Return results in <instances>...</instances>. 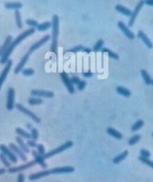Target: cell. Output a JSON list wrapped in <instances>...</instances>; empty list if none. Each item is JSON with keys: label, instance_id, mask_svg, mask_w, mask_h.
Returning a JSON list of instances; mask_svg holds the SVG:
<instances>
[{"label": "cell", "instance_id": "cell-1", "mask_svg": "<svg viewBox=\"0 0 153 182\" xmlns=\"http://www.w3.org/2000/svg\"><path fill=\"white\" fill-rule=\"evenodd\" d=\"M35 32V28L29 29V30H26V31L23 32V33H21L20 35H19L14 41H12V42L11 43V45H9V47L8 48L6 51L2 54V56H1L0 63H1V64H6L7 62L9 60V56H10V55L11 54V53L13 52L14 49L21 41H23L25 38H27V37L29 36V35H32V34H34Z\"/></svg>", "mask_w": 153, "mask_h": 182}, {"label": "cell", "instance_id": "cell-2", "mask_svg": "<svg viewBox=\"0 0 153 182\" xmlns=\"http://www.w3.org/2000/svg\"><path fill=\"white\" fill-rule=\"evenodd\" d=\"M52 43L50 51L57 56L58 35L59 32V18L58 15H53L52 18Z\"/></svg>", "mask_w": 153, "mask_h": 182}, {"label": "cell", "instance_id": "cell-3", "mask_svg": "<svg viewBox=\"0 0 153 182\" xmlns=\"http://www.w3.org/2000/svg\"><path fill=\"white\" fill-rule=\"evenodd\" d=\"M73 144H74V143H73L72 141H67L65 143H64L63 144L60 145L59 147H56V148L53 149L52 151L46 153V154L45 155V159H48V158H50V157H53V156L56 155V154H60V153L66 151L68 149L71 148V147L73 146Z\"/></svg>", "mask_w": 153, "mask_h": 182}, {"label": "cell", "instance_id": "cell-4", "mask_svg": "<svg viewBox=\"0 0 153 182\" xmlns=\"http://www.w3.org/2000/svg\"><path fill=\"white\" fill-rule=\"evenodd\" d=\"M15 107L17 108V109H18L19 111H21L22 113H23V114H26L27 116L29 117V118H31L33 121H35V123H37V124L41 123V119L38 118V116H37L35 113H33L32 111L29 110L28 108H27L25 106H23V105L20 104V103H17V104L15 105Z\"/></svg>", "mask_w": 153, "mask_h": 182}, {"label": "cell", "instance_id": "cell-5", "mask_svg": "<svg viewBox=\"0 0 153 182\" xmlns=\"http://www.w3.org/2000/svg\"><path fill=\"white\" fill-rule=\"evenodd\" d=\"M15 90L13 87L8 88V94H7L6 108L8 111H12L14 108L15 104Z\"/></svg>", "mask_w": 153, "mask_h": 182}, {"label": "cell", "instance_id": "cell-6", "mask_svg": "<svg viewBox=\"0 0 153 182\" xmlns=\"http://www.w3.org/2000/svg\"><path fill=\"white\" fill-rule=\"evenodd\" d=\"M0 151L3 153L12 163H17V157L15 155L14 153L9 148V147H7L5 144H0Z\"/></svg>", "mask_w": 153, "mask_h": 182}, {"label": "cell", "instance_id": "cell-7", "mask_svg": "<svg viewBox=\"0 0 153 182\" xmlns=\"http://www.w3.org/2000/svg\"><path fill=\"white\" fill-rule=\"evenodd\" d=\"M60 78H61L62 82L64 83V84L65 85L68 92L71 94H74L75 93V89L74 87V84L71 83V79L69 78V77L68 76V74L65 72H62L60 73Z\"/></svg>", "mask_w": 153, "mask_h": 182}, {"label": "cell", "instance_id": "cell-8", "mask_svg": "<svg viewBox=\"0 0 153 182\" xmlns=\"http://www.w3.org/2000/svg\"><path fill=\"white\" fill-rule=\"evenodd\" d=\"M36 165V162L35 160L30 161V162H27V163H25L23 165H20L19 166H17V167H13V168H9L8 170V172L9 173H17V172H21L24 170H27L29 168L32 167L33 165Z\"/></svg>", "mask_w": 153, "mask_h": 182}, {"label": "cell", "instance_id": "cell-9", "mask_svg": "<svg viewBox=\"0 0 153 182\" xmlns=\"http://www.w3.org/2000/svg\"><path fill=\"white\" fill-rule=\"evenodd\" d=\"M143 5H144V1L141 0V1H140V2L137 3V5H136L134 10L132 12L131 15L130 16V20H129V27H131L132 26H133L134 23V22H135V20H136V18H137V15H138L140 11L141 10V8Z\"/></svg>", "mask_w": 153, "mask_h": 182}, {"label": "cell", "instance_id": "cell-10", "mask_svg": "<svg viewBox=\"0 0 153 182\" xmlns=\"http://www.w3.org/2000/svg\"><path fill=\"white\" fill-rule=\"evenodd\" d=\"M11 66H12V60H9L6 63V64H5V68H4V69L2 70V73L0 74V90L2 88L5 81L6 80L7 76H8L9 72H10Z\"/></svg>", "mask_w": 153, "mask_h": 182}, {"label": "cell", "instance_id": "cell-11", "mask_svg": "<svg viewBox=\"0 0 153 182\" xmlns=\"http://www.w3.org/2000/svg\"><path fill=\"white\" fill-rule=\"evenodd\" d=\"M8 147H9V148H10L14 153L15 155H16L17 157H20V159L22 161H23V162H27V156H26L25 153L22 151L19 146H17L16 144H14V143H10Z\"/></svg>", "mask_w": 153, "mask_h": 182}, {"label": "cell", "instance_id": "cell-12", "mask_svg": "<svg viewBox=\"0 0 153 182\" xmlns=\"http://www.w3.org/2000/svg\"><path fill=\"white\" fill-rule=\"evenodd\" d=\"M31 94L33 96H36V97L38 98H53V96H54L53 92L42 90H32L31 91Z\"/></svg>", "mask_w": 153, "mask_h": 182}, {"label": "cell", "instance_id": "cell-13", "mask_svg": "<svg viewBox=\"0 0 153 182\" xmlns=\"http://www.w3.org/2000/svg\"><path fill=\"white\" fill-rule=\"evenodd\" d=\"M117 26H118L119 29L123 32V34L127 38H129V39H134V34L128 28V27L125 24V23H123L122 21H119L118 23H117Z\"/></svg>", "mask_w": 153, "mask_h": 182}, {"label": "cell", "instance_id": "cell-14", "mask_svg": "<svg viewBox=\"0 0 153 182\" xmlns=\"http://www.w3.org/2000/svg\"><path fill=\"white\" fill-rule=\"evenodd\" d=\"M30 54H31V52L28 51L27 53H26V54L24 55V56H23V57H22V59L20 60V63L17 65V66L15 67L14 70V74H18V73H20V72L23 71V67H24V66L26 65V63H27V61H28Z\"/></svg>", "mask_w": 153, "mask_h": 182}, {"label": "cell", "instance_id": "cell-15", "mask_svg": "<svg viewBox=\"0 0 153 182\" xmlns=\"http://www.w3.org/2000/svg\"><path fill=\"white\" fill-rule=\"evenodd\" d=\"M32 154L33 157H34V160L35 161L36 164L39 165L41 167H42L43 169H46L47 167V165L45 162V157L41 156V154H38V151H32Z\"/></svg>", "mask_w": 153, "mask_h": 182}, {"label": "cell", "instance_id": "cell-16", "mask_svg": "<svg viewBox=\"0 0 153 182\" xmlns=\"http://www.w3.org/2000/svg\"><path fill=\"white\" fill-rule=\"evenodd\" d=\"M74 168L73 166H64V167H56L50 169L51 174H66L74 172Z\"/></svg>", "mask_w": 153, "mask_h": 182}, {"label": "cell", "instance_id": "cell-17", "mask_svg": "<svg viewBox=\"0 0 153 182\" xmlns=\"http://www.w3.org/2000/svg\"><path fill=\"white\" fill-rule=\"evenodd\" d=\"M50 38V36L49 35H45V36H44L43 38H41V39H40L39 41H38L37 42H35V44H33V45H32L31 47H30L29 51L32 52V51H35V50L38 49L40 47H41L42 45H44L45 44H46L47 42L49 41Z\"/></svg>", "mask_w": 153, "mask_h": 182}, {"label": "cell", "instance_id": "cell-18", "mask_svg": "<svg viewBox=\"0 0 153 182\" xmlns=\"http://www.w3.org/2000/svg\"><path fill=\"white\" fill-rule=\"evenodd\" d=\"M50 175H51L50 170L41 171V172H37V173H34L30 175V176H29V180L30 181L38 180V179L41 178L47 177V176H50Z\"/></svg>", "mask_w": 153, "mask_h": 182}, {"label": "cell", "instance_id": "cell-19", "mask_svg": "<svg viewBox=\"0 0 153 182\" xmlns=\"http://www.w3.org/2000/svg\"><path fill=\"white\" fill-rule=\"evenodd\" d=\"M137 38H140L148 48L152 49V48H153V45L152 43V41H150L149 38L147 37V35H146L145 33L143 32L142 30H140V31H138V32H137Z\"/></svg>", "mask_w": 153, "mask_h": 182}, {"label": "cell", "instance_id": "cell-20", "mask_svg": "<svg viewBox=\"0 0 153 182\" xmlns=\"http://www.w3.org/2000/svg\"><path fill=\"white\" fill-rule=\"evenodd\" d=\"M15 140H16L17 143L18 144V146L20 147V149H21L25 154H29V147L27 146V143L24 142V141L23 140V139H22L21 137L17 136V137H16Z\"/></svg>", "mask_w": 153, "mask_h": 182}, {"label": "cell", "instance_id": "cell-21", "mask_svg": "<svg viewBox=\"0 0 153 182\" xmlns=\"http://www.w3.org/2000/svg\"><path fill=\"white\" fill-rule=\"evenodd\" d=\"M107 132L110 136H112V137L115 138L116 139H118V140H121L123 138V136L120 132H119L118 130H116L113 127L107 128Z\"/></svg>", "mask_w": 153, "mask_h": 182}, {"label": "cell", "instance_id": "cell-22", "mask_svg": "<svg viewBox=\"0 0 153 182\" xmlns=\"http://www.w3.org/2000/svg\"><path fill=\"white\" fill-rule=\"evenodd\" d=\"M12 41H13V40H12V37L11 36V35H8V36L6 37L2 46L0 47V56H2V54L6 51L8 48L9 47V45H10L11 43L12 42Z\"/></svg>", "mask_w": 153, "mask_h": 182}, {"label": "cell", "instance_id": "cell-23", "mask_svg": "<svg viewBox=\"0 0 153 182\" xmlns=\"http://www.w3.org/2000/svg\"><path fill=\"white\" fill-rule=\"evenodd\" d=\"M116 11L119 12V13L125 15L126 17H130L131 15L132 12L131 10H129V8H125V7L122 6L121 5H116L115 7Z\"/></svg>", "mask_w": 153, "mask_h": 182}, {"label": "cell", "instance_id": "cell-24", "mask_svg": "<svg viewBox=\"0 0 153 182\" xmlns=\"http://www.w3.org/2000/svg\"><path fill=\"white\" fill-rule=\"evenodd\" d=\"M128 154H129V151H127V150L124 151L123 152L121 153L120 154H119V155H117L116 157H114L113 159V163L116 164H116H119V162L123 161L126 158Z\"/></svg>", "mask_w": 153, "mask_h": 182}, {"label": "cell", "instance_id": "cell-25", "mask_svg": "<svg viewBox=\"0 0 153 182\" xmlns=\"http://www.w3.org/2000/svg\"><path fill=\"white\" fill-rule=\"evenodd\" d=\"M116 90L117 93H119V94L122 96H125V97H129L131 95V91L129 89H127V88L122 86L117 87Z\"/></svg>", "mask_w": 153, "mask_h": 182}, {"label": "cell", "instance_id": "cell-26", "mask_svg": "<svg viewBox=\"0 0 153 182\" xmlns=\"http://www.w3.org/2000/svg\"><path fill=\"white\" fill-rule=\"evenodd\" d=\"M15 132L17 135H18L20 137L23 138V139H31V134L27 132V131L23 129L22 128L17 127L15 129Z\"/></svg>", "mask_w": 153, "mask_h": 182}, {"label": "cell", "instance_id": "cell-27", "mask_svg": "<svg viewBox=\"0 0 153 182\" xmlns=\"http://www.w3.org/2000/svg\"><path fill=\"white\" fill-rule=\"evenodd\" d=\"M7 9H14V10H19L23 7V5L20 2H8L5 5Z\"/></svg>", "mask_w": 153, "mask_h": 182}, {"label": "cell", "instance_id": "cell-28", "mask_svg": "<svg viewBox=\"0 0 153 182\" xmlns=\"http://www.w3.org/2000/svg\"><path fill=\"white\" fill-rule=\"evenodd\" d=\"M101 51L103 53H107L109 57L113 59V60H119V55L117 54V53H114V52H113L112 51H110V50L108 49V48H102Z\"/></svg>", "mask_w": 153, "mask_h": 182}, {"label": "cell", "instance_id": "cell-29", "mask_svg": "<svg viewBox=\"0 0 153 182\" xmlns=\"http://www.w3.org/2000/svg\"><path fill=\"white\" fill-rule=\"evenodd\" d=\"M140 73H141V76H142V78H143L144 82L146 83V84H147V85L151 84L152 79H151L150 75L149 74V73L147 72L145 69H142L141 71H140Z\"/></svg>", "mask_w": 153, "mask_h": 182}, {"label": "cell", "instance_id": "cell-30", "mask_svg": "<svg viewBox=\"0 0 153 182\" xmlns=\"http://www.w3.org/2000/svg\"><path fill=\"white\" fill-rule=\"evenodd\" d=\"M0 161L2 162V163L5 165V167L8 168H11V162L10 160L8 159V157L3 154V153H0Z\"/></svg>", "mask_w": 153, "mask_h": 182}, {"label": "cell", "instance_id": "cell-31", "mask_svg": "<svg viewBox=\"0 0 153 182\" xmlns=\"http://www.w3.org/2000/svg\"><path fill=\"white\" fill-rule=\"evenodd\" d=\"M143 125H144V121L143 120H138L131 126V131L132 132H137V130H139L143 127Z\"/></svg>", "mask_w": 153, "mask_h": 182}, {"label": "cell", "instance_id": "cell-32", "mask_svg": "<svg viewBox=\"0 0 153 182\" xmlns=\"http://www.w3.org/2000/svg\"><path fill=\"white\" fill-rule=\"evenodd\" d=\"M52 26V23L49 21L45 22V23H41V24H38V27H37V30L40 32H44L47 30L48 29H50Z\"/></svg>", "mask_w": 153, "mask_h": 182}, {"label": "cell", "instance_id": "cell-33", "mask_svg": "<svg viewBox=\"0 0 153 182\" xmlns=\"http://www.w3.org/2000/svg\"><path fill=\"white\" fill-rule=\"evenodd\" d=\"M28 103L30 105H39L43 103V100L38 97H32L29 99Z\"/></svg>", "mask_w": 153, "mask_h": 182}, {"label": "cell", "instance_id": "cell-34", "mask_svg": "<svg viewBox=\"0 0 153 182\" xmlns=\"http://www.w3.org/2000/svg\"><path fill=\"white\" fill-rule=\"evenodd\" d=\"M15 20H16V24L17 27H18L19 29L23 28V23H22L21 20V15H20V12L18 10L15 11Z\"/></svg>", "mask_w": 153, "mask_h": 182}, {"label": "cell", "instance_id": "cell-35", "mask_svg": "<svg viewBox=\"0 0 153 182\" xmlns=\"http://www.w3.org/2000/svg\"><path fill=\"white\" fill-rule=\"evenodd\" d=\"M140 139H141V136H140V135H139V134L134 135V136H133L132 137H131L130 139H129V142H128V143H129V144L130 146H133V145H134L135 144H137L139 141L140 140Z\"/></svg>", "mask_w": 153, "mask_h": 182}, {"label": "cell", "instance_id": "cell-36", "mask_svg": "<svg viewBox=\"0 0 153 182\" xmlns=\"http://www.w3.org/2000/svg\"><path fill=\"white\" fill-rule=\"evenodd\" d=\"M103 45H104V41L102 39H99L98 41L95 44L94 46H93V51H94L95 53L98 52L99 51H101V50L102 49Z\"/></svg>", "mask_w": 153, "mask_h": 182}, {"label": "cell", "instance_id": "cell-37", "mask_svg": "<svg viewBox=\"0 0 153 182\" xmlns=\"http://www.w3.org/2000/svg\"><path fill=\"white\" fill-rule=\"evenodd\" d=\"M138 159L140 162H142L143 163L145 164V165H148V166L151 167L152 169H153V161L150 160L149 158H145V157H141V156H140V157H138Z\"/></svg>", "mask_w": 153, "mask_h": 182}, {"label": "cell", "instance_id": "cell-38", "mask_svg": "<svg viewBox=\"0 0 153 182\" xmlns=\"http://www.w3.org/2000/svg\"><path fill=\"white\" fill-rule=\"evenodd\" d=\"M84 47L82 45H78V46H75L74 48H72L71 49L68 50L66 51V52H71V53H78V52L83 51V49Z\"/></svg>", "mask_w": 153, "mask_h": 182}, {"label": "cell", "instance_id": "cell-39", "mask_svg": "<svg viewBox=\"0 0 153 182\" xmlns=\"http://www.w3.org/2000/svg\"><path fill=\"white\" fill-rule=\"evenodd\" d=\"M22 73H23V75H25V76H32V75L34 74L35 71H34L33 69L28 68V69H23Z\"/></svg>", "mask_w": 153, "mask_h": 182}, {"label": "cell", "instance_id": "cell-40", "mask_svg": "<svg viewBox=\"0 0 153 182\" xmlns=\"http://www.w3.org/2000/svg\"><path fill=\"white\" fill-rule=\"evenodd\" d=\"M37 151H38V154H41V156L45 157V155L46 154V151H45V148L44 147V145L42 144H38L37 145Z\"/></svg>", "mask_w": 153, "mask_h": 182}, {"label": "cell", "instance_id": "cell-41", "mask_svg": "<svg viewBox=\"0 0 153 182\" xmlns=\"http://www.w3.org/2000/svg\"><path fill=\"white\" fill-rule=\"evenodd\" d=\"M31 139H32L33 140L36 141L37 139H38V136H39V135H38V129H36V128H32V129H31Z\"/></svg>", "mask_w": 153, "mask_h": 182}, {"label": "cell", "instance_id": "cell-42", "mask_svg": "<svg viewBox=\"0 0 153 182\" xmlns=\"http://www.w3.org/2000/svg\"><path fill=\"white\" fill-rule=\"evenodd\" d=\"M26 23H27V24L28 25V26H30L32 28H37V27H38V22H37L36 20H32V19H29V20H27Z\"/></svg>", "mask_w": 153, "mask_h": 182}, {"label": "cell", "instance_id": "cell-43", "mask_svg": "<svg viewBox=\"0 0 153 182\" xmlns=\"http://www.w3.org/2000/svg\"><path fill=\"white\" fill-rule=\"evenodd\" d=\"M27 144L29 147H32V148L37 147V145H38V144L36 143V141L33 140L32 139H28V140H27Z\"/></svg>", "mask_w": 153, "mask_h": 182}, {"label": "cell", "instance_id": "cell-44", "mask_svg": "<svg viewBox=\"0 0 153 182\" xmlns=\"http://www.w3.org/2000/svg\"><path fill=\"white\" fill-rule=\"evenodd\" d=\"M140 153V156L143 157H145V158H149V157H150V155H151L149 151L146 150V149H141Z\"/></svg>", "mask_w": 153, "mask_h": 182}, {"label": "cell", "instance_id": "cell-45", "mask_svg": "<svg viewBox=\"0 0 153 182\" xmlns=\"http://www.w3.org/2000/svg\"><path fill=\"white\" fill-rule=\"evenodd\" d=\"M77 86H78V90L82 91L83 90H84V88L86 87V81H81L80 82L79 84H78L77 85Z\"/></svg>", "mask_w": 153, "mask_h": 182}, {"label": "cell", "instance_id": "cell-46", "mask_svg": "<svg viewBox=\"0 0 153 182\" xmlns=\"http://www.w3.org/2000/svg\"><path fill=\"white\" fill-rule=\"evenodd\" d=\"M71 83H72L73 84L78 85V84H79V83L80 82L81 80L80 79V78H78V77L74 76V77H72V78H71Z\"/></svg>", "mask_w": 153, "mask_h": 182}, {"label": "cell", "instance_id": "cell-47", "mask_svg": "<svg viewBox=\"0 0 153 182\" xmlns=\"http://www.w3.org/2000/svg\"><path fill=\"white\" fill-rule=\"evenodd\" d=\"M25 180V176L23 173H20L17 176V182H24Z\"/></svg>", "mask_w": 153, "mask_h": 182}, {"label": "cell", "instance_id": "cell-48", "mask_svg": "<svg viewBox=\"0 0 153 182\" xmlns=\"http://www.w3.org/2000/svg\"><path fill=\"white\" fill-rule=\"evenodd\" d=\"M83 74V76L85 78H91L93 75V73L91 72H84Z\"/></svg>", "mask_w": 153, "mask_h": 182}, {"label": "cell", "instance_id": "cell-49", "mask_svg": "<svg viewBox=\"0 0 153 182\" xmlns=\"http://www.w3.org/2000/svg\"><path fill=\"white\" fill-rule=\"evenodd\" d=\"M144 4L149 5V6H153V0H145Z\"/></svg>", "mask_w": 153, "mask_h": 182}, {"label": "cell", "instance_id": "cell-50", "mask_svg": "<svg viewBox=\"0 0 153 182\" xmlns=\"http://www.w3.org/2000/svg\"><path fill=\"white\" fill-rule=\"evenodd\" d=\"M83 52L86 53H90L92 52V50L89 48H86V47H84L83 49Z\"/></svg>", "mask_w": 153, "mask_h": 182}, {"label": "cell", "instance_id": "cell-51", "mask_svg": "<svg viewBox=\"0 0 153 182\" xmlns=\"http://www.w3.org/2000/svg\"><path fill=\"white\" fill-rule=\"evenodd\" d=\"M5 172V169H0V176H1V175H3Z\"/></svg>", "mask_w": 153, "mask_h": 182}, {"label": "cell", "instance_id": "cell-52", "mask_svg": "<svg viewBox=\"0 0 153 182\" xmlns=\"http://www.w3.org/2000/svg\"><path fill=\"white\" fill-rule=\"evenodd\" d=\"M27 128H28L29 129H32V124H27Z\"/></svg>", "mask_w": 153, "mask_h": 182}, {"label": "cell", "instance_id": "cell-53", "mask_svg": "<svg viewBox=\"0 0 153 182\" xmlns=\"http://www.w3.org/2000/svg\"><path fill=\"white\" fill-rule=\"evenodd\" d=\"M151 84L153 85V80H152V82H151Z\"/></svg>", "mask_w": 153, "mask_h": 182}, {"label": "cell", "instance_id": "cell-54", "mask_svg": "<svg viewBox=\"0 0 153 182\" xmlns=\"http://www.w3.org/2000/svg\"><path fill=\"white\" fill-rule=\"evenodd\" d=\"M152 137H153V132H152Z\"/></svg>", "mask_w": 153, "mask_h": 182}]
</instances>
